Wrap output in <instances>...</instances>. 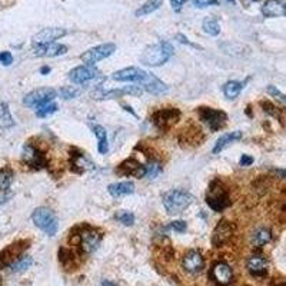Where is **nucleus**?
I'll return each instance as SVG.
<instances>
[{
    "label": "nucleus",
    "instance_id": "12",
    "mask_svg": "<svg viewBox=\"0 0 286 286\" xmlns=\"http://www.w3.org/2000/svg\"><path fill=\"white\" fill-rule=\"evenodd\" d=\"M100 233L97 230L91 228L83 229L79 235V246L82 251L85 253H92L99 248V243H100Z\"/></svg>",
    "mask_w": 286,
    "mask_h": 286
},
{
    "label": "nucleus",
    "instance_id": "2",
    "mask_svg": "<svg viewBox=\"0 0 286 286\" xmlns=\"http://www.w3.org/2000/svg\"><path fill=\"white\" fill-rule=\"evenodd\" d=\"M173 55V46L169 42H159L155 45L148 46L142 56H140V62L146 66H162L165 65Z\"/></svg>",
    "mask_w": 286,
    "mask_h": 286
},
{
    "label": "nucleus",
    "instance_id": "5",
    "mask_svg": "<svg viewBox=\"0 0 286 286\" xmlns=\"http://www.w3.org/2000/svg\"><path fill=\"white\" fill-rule=\"evenodd\" d=\"M32 220H33V223L37 228L43 230L46 235H49V236H53L57 232V228H59L56 215L49 207L42 206V207L34 209V212L32 213Z\"/></svg>",
    "mask_w": 286,
    "mask_h": 286
},
{
    "label": "nucleus",
    "instance_id": "41",
    "mask_svg": "<svg viewBox=\"0 0 286 286\" xmlns=\"http://www.w3.org/2000/svg\"><path fill=\"white\" fill-rule=\"evenodd\" d=\"M176 39H178V42H181V43H185V45H188V46H191V47H196V49H202L200 46H197V45H194V43H192L185 34H176Z\"/></svg>",
    "mask_w": 286,
    "mask_h": 286
},
{
    "label": "nucleus",
    "instance_id": "28",
    "mask_svg": "<svg viewBox=\"0 0 286 286\" xmlns=\"http://www.w3.org/2000/svg\"><path fill=\"white\" fill-rule=\"evenodd\" d=\"M162 1H163V0H146V1H145V3L135 11V14L139 16V17L146 16V14H150V13H153V11L159 9Z\"/></svg>",
    "mask_w": 286,
    "mask_h": 286
},
{
    "label": "nucleus",
    "instance_id": "10",
    "mask_svg": "<svg viewBox=\"0 0 286 286\" xmlns=\"http://www.w3.org/2000/svg\"><path fill=\"white\" fill-rule=\"evenodd\" d=\"M181 119V112L176 107H168V109H160L152 116L153 125L159 129H169L178 120Z\"/></svg>",
    "mask_w": 286,
    "mask_h": 286
},
{
    "label": "nucleus",
    "instance_id": "39",
    "mask_svg": "<svg viewBox=\"0 0 286 286\" xmlns=\"http://www.w3.org/2000/svg\"><path fill=\"white\" fill-rule=\"evenodd\" d=\"M168 229L175 230V232H178V233H183V232L186 230V222H183V220H175V222H171V223L168 225Z\"/></svg>",
    "mask_w": 286,
    "mask_h": 286
},
{
    "label": "nucleus",
    "instance_id": "13",
    "mask_svg": "<svg viewBox=\"0 0 286 286\" xmlns=\"http://www.w3.org/2000/svg\"><path fill=\"white\" fill-rule=\"evenodd\" d=\"M22 160L30 168H36V169H42L46 166V158L45 155L32 145H24L22 149Z\"/></svg>",
    "mask_w": 286,
    "mask_h": 286
},
{
    "label": "nucleus",
    "instance_id": "32",
    "mask_svg": "<svg viewBox=\"0 0 286 286\" xmlns=\"http://www.w3.org/2000/svg\"><path fill=\"white\" fill-rule=\"evenodd\" d=\"M56 110L57 106L55 103L52 102L43 103V104H40V106L36 107V116H37V117H47V116L55 113Z\"/></svg>",
    "mask_w": 286,
    "mask_h": 286
},
{
    "label": "nucleus",
    "instance_id": "3",
    "mask_svg": "<svg viewBox=\"0 0 286 286\" xmlns=\"http://www.w3.org/2000/svg\"><path fill=\"white\" fill-rule=\"evenodd\" d=\"M162 200H163V206L169 215H178L191 206L193 197H192V194L185 192V191L173 189V191H169L163 194Z\"/></svg>",
    "mask_w": 286,
    "mask_h": 286
},
{
    "label": "nucleus",
    "instance_id": "20",
    "mask_svg": "<svg viewBox=\"0 0 286 286\" xmlns=\"http://www.w3.org/2000/svg\"><path fill=\"white\" fill-rule=\"evenodd\" d=\"M246 268L252 275L255 276H262L268 269V261L262 255H252L246 261Z\"/></svg>",
    "mask_w": 286,
    "mask_h": 286
},
{
    "label": "nucleus",
    "instance_id": "7",
    "mask_svg": "<svg viewBox=\"0 0 286 286\" xmlns=\"http://www.w3.org/2000/svg\"><path fill=\"white\" fill-rule=\"evenodd\" d=\"M143 89L140 86H125L122 89H96L91 93L92 99L95 100H110V99H117L122 97L123 95H130V96H142Z\"/></svg>",
    "mask_w": 286,
    "mask_h": 286
},
{
    "label": "nucleus",
    "instance_id": "26",
    "mask_svg": "<svg viewBox=\"0 0 286 286\" xmlns=\"http://www.w3.org/2000/svg\"><path fill=\"white\" fill-rule=\"evenodd\" d=\"M11 126H14V119L9 110V106L0 100V129H9Z\"/></svg>",
    "mask_w": 286,
    "mask_h": 286
},
{
    "label": "nucleus",
    "instance_id": "46",
    "mask_svg": "<svg viewBox=\"0 0 286 286\" xmlns=\"http://www.w3.org/2000/svg\"><path fill=\"white\" fill-rule=\"evenodd\" d=\"M229 1H230V3H235V0H229Z\"/></svg>",
    "mask_w": 286,
    "mask_h": 286
},
{
    "label": "nucleus",
    "instance_id": "33",
    "mask_svg": "<svg viewBox=\"0 0 286 286\" xmlns=\"http://www.w3.org/2000/svg\"><path fill=\"white\" fill-rule=\"evenodd\" d=\"M11 181H13V172L9 168L1 169L0 171V192L6 191L11 185Z\"/></svg>",
    "mask_w": 286,
    "mask_h": 286
},
{
    "label": "nucleus",
    "instance_id": "18",
    "mask_svg": "<svg viewBox=\"0 0 286 286\" xmlns=\"http://www.w3.org/2000/svg\"><path fill=\"white\" fill-rule=\"evenodd\" d=\"M66 34H68L66 29H62V27H46L43 30H40L39 33L34 34L33 43L34 45L50 43V42H55V40L66 36Z\"/></svg>",
    "mask_w": 286,
    "mask_h": 286
},
{
    "label": "nucleus",
    "instance_id": "25",
    "mask_svg": "<svg viewBox=\"0 0 286 286\" xmlns=\"http://www.w3.org/2000/svg\"><path fill=\"white\" fill-rule=\"evenodd\" d=\"M92 130L95 133V136L97 137V150L100 155H106L109 150V142H107V133L106 129L100 125H93Z\"/></svg>",
    "mask_w": 286,
    "mask_h": 286
},
{
    "label": "nucleus",
    "instance_id": "24",
    "mask_svg": "<svg viewBox=\"0 0 286 286\" xmlns=\"http://www.w3.org/2000/svg\"><path fill=\"white\" fill-rule=\"evenodd\" d=\"M271 239H272V233H271L269 229L266 228H258L251 236L252 245L255 248H262L265 245H268L271 242Z\"/></svg>",
    "mask_w": 286,
    "mask_h": 286
},
{
    "label": "nucleus",
    "instance_id": "47",
    "mask_svg": "<svg viewBox=\"0 0 286 286\" xmlns=\"http://www.w3.org/2000/svg\"><path fill=\"white\" fill-rule=\"evenodd\" d=\"M253 1H258V0H253Z\"/></svg>",
    "mask_w": 286,
    "mask_h": 286
},
{
    "label": "nucleus",
    "instance_id": "43",
    "mask_svg": "<svg viewBox=\"0 0 286 286\" xmlns=\"http://www.w3.org/2000/svg\"><path fill=\"white\" fill-rule=\"evenodd\" d=\"M240 166H251L252 163H253V158L252 156H248V155H243L239 160Z\"/></svg>",
    "mask_w": 286,
    "mask_h": 286
},
{
    "label": "nucleus",
    "instance_id": "9",
    "mask_svg": "<svg viewBox=\"0 0 286 286\" xmlns=\"http://www.w3.org/2000/svg\"><path fill=\"white\" fill-rule=\"evenodd\" d=\"M56 91L52 88H39L36 91L27 93L23 99V103L27 107H37L43 103L52 102L56 97Z\"/></svg>",
    "mask_w": 286,
    "mask_h": 286
},
{
    "label": "nucleus",
    "instance_id": "27",
    "mask_svg": "<svg viewBox=\"0 0 286 286\" xmlns=\"http://www.w3.org/2000/svg\"><path fill=\"white\" fill-rule=\"evenodd\" d=\"M242 89H243V83L236 82V80H230L228 83H225V86H223V93H225V96H226L228 99L233 100V99H236V97L239 96Z\"/></svg>",
    "mask_w": 286,
    "mask_h": 286
},
{
    "label": "nucleus",
    "instance_id": "45",
    "mask_svg": "<svg viewBox=\"0 0 286 286\" xmlns=\"http://www.w3.org/2000/svg\"><path fill=\"white\" fill-rule=\"evenodd\" d=\"M102 286H116L113 282H110V281H102Z\"/></svg>",
    "mask_w": 286,
    "mask_h": 286
},
{
    "label": "nucleus",
    "instance_id": "36",
    "mask_svg": "<svg viewBox=\"0 0 286 286\" xmlns=\"http://www.w3.org/2000/svg\"><path fill=\"white\" fill-rule=\"evenodd\" d=\"M56 93H59V96L63 97V99H75V97H78L80 95V89L69 86V88H62V89H59V92H56Z\"/></svg>",
    "mask_w": 286,
    "mask_h": 286
},
{
    "label": "nucleus",
    "instance_id": "21",
    "mask_svg": "<svg viewBox=\"0 0 286 286\" xmlns=\"http://www.w3.org/2000/svg\"><path fill=\"white\" fill-rule=\"evenodd\" d=\"M261 11L265 17H282L285 16V6L281 0H266Z\"/></svg>",
    "mask_w": 286,
    "mask_h": 286
},
{
    "label": "nucleus",
    "instance_id": "14",
    "mask_svg": "<svg viewBox=\"0 0 286 286\" xmlns=\"http://www.w3.org/2000/svg\"><path fill=\"white\" fill-rule=\"evenodd\" d=\"M32 52H33L34 56L37 57H56L65 55L68 52V47L65 45L56 43V42H50V43L34 45Z\"/></svg>",
    "mask_w": 286,
    "mask_h": 286
},
{
    "label": "nucleus",
    "instance_id": "17",
    "mask_svg": "<svg viewBox=\"0 0 286 286\" xmlns=\"http://www.w3.org/2000/svg\"><path fill=\"white\" fill-rule=\"evenodd\" d=\"M203 256L199 253L197 251H191L188 252L182 259V266L183 269L189 274H197L203 269Z\"/></svg>",
    "mask_w": 286,
    "mask_h": 286
},
{
    "label": "nucleus",
    "instance_id": "11",
    "mask_svg": "<svg viewBox=\"0 0 286 286\" xmlns=\"http://www.w3.org/2000/svg\"><path fill=\"white\" fill-rule=\"evenodd\" d=\"M100 72L95 68L93 65H85V66H78L69 73V79L76 85H85L91 80L99 78Z\"/></svg>",
    "mask_w": 286,
    "mask_h": 286
},
{
    "label": "nucleus",
    "instance_id": "42",
    "mask_svg": "<svg viewBox=\"0 0 286 286\" xmlns=\"http://www.w3.org/2000/svg\"><path fill=\"white\" fill-rule=\"evenodd\" d=\"M185 1L186 0H171V6L173 10L179 11L181 9H182V6L185 4Z\"/></svg>",
    "mask_w": 286,
    "mask_h": 286
},
{
    "label": "nucleus",
    "instance_id": "8",
    "mask_svg": "<svg viewBox=\"0 0 286 286\" xmlns=\"http://www.w3.org/2000/svg\"><path fill=\"white\" fill-rule=\"evenodd\" d=\"M114 50H116V46L113 43H103V45L95 46L89 50H86L80 56V59L86 65H93V63L99 62V60H103V59L109 57L110 55H113Z\"/></svg>",
    "mask_w": 286,
    "mask_h": 286
},
{
    "label": "nucleus",
    "instance_id": "19",
    "mask_svg": "<svg viewBox=\"0 0 286 286\" xmlns=\"http://www.w3.org/2000/svg\"><path fill=\"white\" fill-rule=\"evenodd\" d=\"M117 173H120V175H126V176L143 178V176H145V166H142L137 160L127 159L119 165V168H117Z\"/></svg>",
    "mask_w": 286,
    "mask_h": 286
},
{
    "label": "nucleus",
    "instance_id": "22",
    "mask_svg": "<svg viewBox=\"0 0 286 286\" xmlns=\"http://www.w3.org/2000/svg\"><path fill=\"white\" fill-rule=\"evenodd\" d=\"M240 139H242V132H239V130L229 132V133H226V135H223V136L217 139V142L215 143V146H213V149H212V152H213L215 155H217V153H220V152L226 148V146H229L232 142H235V140H240Z\"/></svg>",
    "mask_w": 286,
    "mask_h": 286
},
{
    "label": "nucleus",
    "instance_id": "15",
    "mask_svg": "<svg viewBox=\"0 0 286 286\" xmlns=\"http://www.w3.org/2000/svg\"><path fill=\"white\" fill-rule=\"evenodd\" d=\"M233 232H235L233 223H230L229 220L222 219V220L217 223V226L215 228V230H213V236H212V243H213V246H222L223 243H226V242L232 238Z\"/></svg>",
    "mask_w": 286,
    "mask_h": 286
},
{
    "label": "nucleus",
    "instance_id": "37",
    "mask_svg": "<svg viewBox=\"0 0 286 286\" xmlns=\"http://www.w3.org/2000/svg\"><path fill=\"white\" fill-rule=\"evenodd\" d=\"M266 92L272 96V97H275L278 102H281L282 104H285L286 103V97L285 95L282 93V92H279V89H276L275 86H268V89H266Z\"/></svg>",
    "mask_w": 286,
    "mask_h": 286
},
{
    "label": "nucleus",
    "instance_id": "23",
    "mask_svg": "<svg viewBox=\"0 0 286 286\" xmlns=\"http://www.w3.org/2000/svg\"><path fill=\"white\" fill-rule=\"evenodd\" d=\"M107 192L112 194L113 197L125 196V194H132L135 192V185L132 182L112 183V185L107 186Z\"/></svg>",
    "mask_w": 286,
    "mask_h": 286
},
{
    "label": "nucleus",
    "instance_id": "31",
    "mask_svg": "<svg viewBox=\"0 0 286 286\" xmlns=\"http://www.w3.org/2000/svg\"><path fill=\"white\" fill-rule=\"evenodd\" d=\"M32 258L30 256H20V258H17L14 262L10 265V271L13 272H22L24 269H27L30 265H32Z\"/></svg>",
    "mask_w": 286,
    "mask_h": 286
},
{
    "label": "nucleus",
    "instance_id": "29",
    "mask_svg": "<svg viewBox=\"0 0 286 286\" xmlns=\"http://www.w3.org/2000/svg\"><path fill=\"white\" fill-rule=\"evenodd\" d=\"M202 27H203L205 33L210 34V36H217V34L220 33V24H219V22H217L216 19H213V17L205 19L203 23H202Z\"/></svg>",
    "mask_w": 286,
    "mask_h": 286
},
{
    "label": "nucleus",
    "instance_id": "40",
    "mask_svg": "<svg viewBox=\"0 0 286 286\" xmlns=\"http://www.w3.org/2000/svg\"><path fill=\"white\" fill-rule=\"evenodd\" d=\"M0 63L4 66H9L13 63V56H11L10 52H1L0 53Z\"/></svg>",
    "mask_w": 286,
    "mask_h": 286
},
{
    "label": "nucleus",
    "instance_id": "34",
    "mask_svg": "<svg viewBox=\"0 0 286 286\" xmlns=\"http://www.w3.org/2000/svg\"><path fill=\"white\" fill-rule=\"evenodd\" d=\"M114 219L117 222H120L122 225H126V226H132L135 223V215L132 212H127V210H119L114 215Z\"/></svg>",
    "mask_w": 286,
    "mask_h": 286
},
{
    "label": "nucleus",
    "instance_id": "35",
    "mask_svg": "<svg viewBox=\"0 0 286 286\" xmlns=\"http://www.w3.org/2000/svg\"><path fill=\"white\" fill-rule=\"evenodd\" d=\"M162 172V166L158 162H149L148 166H145V176L148 179H155Z\"/></svg>",
    "mask_w": 286,
    "mask_h": 286
},
{
    "label": "nucleus",
    "instance_id": "1",
    "mask_svg": "<svg viewBox=\"0 0 286 286\" xmlns=\"http://www.w3.org/2000/svg\"><path fill=\"white\" fill-rule=\"evenodd\" d=\"M112 79L116 82H137L142 85V88L152 95H163L168 92V86L158 79L153 73L145 72L139 68H126L114 72Z\"/></svg>",
    "mask_w": 286,
    "mask_h": 286
},
{
    "label": "nucleus",
    "instance_id": "6",
    "mask_svg": "<svg viewBox=\"0 0 286 286\" xmlns=\"http://www.w3.org/2000/svg\"><path fill=\"white\" fill-rule=\"evenodd\" d=\"M199 119L205 123L212 132L220 130L228 122V114L220 109H212V107H199L197 110Z\"/></svg>",
    "mask_w": 286,
    "mask_h": 286
},
{
    "label": "nucleus",
    "instance_id": "38",
    "mask_svg": "<svg viewBox=\"0 0 286 286\" xmlns=\"http://www.w3.org/2000/svg\"><path fill=\"white\" fill-rule=\"evenodd\" d=\"M192 1V4H193L194 7H197V9H205V7H209V6H216L217 0H191Z\"/></svg>",
    "mask_w": 286,
    "mask_h": 286
},
{
    "label": "nucleus",
    "instance_id": "4",
    "mask_svg": "<svg viewBox=\"0 0 286 286\" xmlns=\"http://www.w3.org/2000/svg\"><path fill=\"white\" fill-rule=\"evenodd\" d=\"M206 203L215 212L225 210L230 205V199L226 186L219 181H213L209 185L206 192Z\"/></svg>",
    "mask_w": 286,
    "mask_h": 286
},
{
    "label": "nucleus",
    "instance_id": "30",
    "mask_svg": "<svg viewBox=\"0 0 286 286\" xmlns=\"http://www.w3.org/2000/svg\"><path fill=\"white\" fill-rule=\"evenodd\" d=\"M73 166H78V172H85L89 171V169H93V163H91L89 160L86 159V156L83 153H76L75 158H73V162H72Z\"/></svg>",
    "mask_w": 286,
    "mask_h": 286
},
{
    "label": "nucleus",
    "instance_id": "16",
    "mask_svg": "<svg viewBox=\"0 0 286 286\" xmlns=\"http://www.w3.org/2000/svg\"><path fill=\"white\" fill-rule=\"evenodd\" d=\"M210 276H212V279L216 282L217 285L226 286L232 282L233 272H232V269H230V266H229L228 263L216 262L212 266Z\"/></svg>",
    "mask_w": 286,
    "mask_h": 286
},
{
    "label": "nucleus",
    "instance_id": "44",
    "mask_svg": "<svg viewBox=\"0 0 286 286\" xmlns=\"http://www.w3.org/2000/svg\"><path fill=\"white\" fill-rule=\"evenodd\" d=\"M49 72H50L49 66H42V68H40V73H42V75H47Z\"/></svg>",
    "mask_w": 286,
    "mask_h": 286
}]
</instances>
